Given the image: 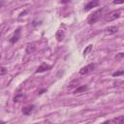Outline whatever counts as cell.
<instances>
[{
	"label": "cell",
	"mask_w": 124,
	"mask_h": 124,
	"mask_svg": "<svg viewBox=\"0 0 124 124\" xmlns=\"http://www.w3.org/2000/svg\"><path fill=\"white\" fill-rule=\"evenodd\" d=\"M95 67H96V65H95V64H93V63L88 64V65H86V66L82 67V68L79 70V74H80V75H82V76L87 75V74H89V73L93 72V71H94V69H95Z\"/></svg>",
	"instance_id": "3957f363"
},
{
	"label": "cell",
	"mask_w": 124,
	"mask_h": 124,
	"mask_svg": "<svg viewBox=\"0 0 124 124\" xmlns=\"http://www.w3.org/2000/svg\"><path fill=\"white\" fill-rule=\"evenodd\" d=\"M111 121H109V120H107V121H105V122H103L102 124H109Z\"/></svg>",
	"instance_id": "d6986e66"
},
{
	"label": "cell",
	"mask_w": 124,
	"mask_h": 124,
	"mask_svg": "<svg viewBox=\"0 0 124 124\" xmlns=\"http://www.w3.org/2000/svg\"><path fill=\"white\" fill-rule=\"evenodd\" d=\"M6 73H7V70H6V68L2 66V67L0 68V75H1V76H4Z\"/></svg>",
	"instance_id": "e0dca14e"
},
{
	"label": "cell",
	"mask_w": 124,
	"mask_h": 124,
	"mask_svg": "<svg viewBox=\"0 0 124 124\" xmlns=\"http://www.w3.org/2000/svg\"><path fill=\"white\" fill-rule=\"evenodd\" d=\"M86 89H87V86H86V85H80V86H78V87L75 89L74 93H75V94H78V93H80V92L85 91Z\"/></svg>",
	"instance_id": "4fadbf2b"
},
{
	"label": "cell",
	"mask_w": 124,
	"mask_h": 124,
	"mask_svg": "<svg viewBox=\"0 0 124 124\" xmlns=\"http://www.w3.org/2000/svg\"><path fill=\"white\" fill-rule=\"evenodd\" d=\"M120 75H124V70H122V71H117V72H114V73L112 74L113 77H118V76H120Z\"/></svg>",
	"instance_id": "2e32d148"
},
{
	"label": "cell",
	"mask_w": 124,
	"mask_h": 124,
	"mask_svg": "<svg viewBox=\"0 0 124 124\" xmlns=\"http://www.w3.org/2000/svg\"><path fill=\"white\" fill-rule=\"evenodd\" d=\"M24 98H25V96H24L23 93H16V96H15V98H14V101H15V103H16V102L17 103V102L22 101Z\"/></svg>",
	"instance_id": "7c38bea8"
},
{
	"label": "cell",
	"mask_w": 124,
	"mask_h": 124,
	"mask_svg": "<svg viewBox=\"0 0 124 124\" xmlns=\"http://www.w3.org/2000/svg\"><path fill=\"white\" fill-rule=\"evenodd\" d=\"M92 49V45H88L87 46H86V48L83 50V55L85 56V55H87L89 52H90V50Z\"/></svg>",
	"instance_id": "9a60e30c"
},
{
	"label": "cell",
	"mask_w": 124,
	"mask_h": 124,
	"mask_svg": "<svg viewBox=\"0 0 124 124\" xmlns=\"http://www.w3.org/2000/svg\"><path fill=\"white\" fill-rule=\"evenodd\" d=\"M98 5H99V1H96V0H94V1H90V2H88V3L84 6V11L87 12V11L91 10L92 8H95V7L98 6Z\"/></svg>",
	"instance_id": "8992f818"
},
{
	"label": "cell",
	"mask_w": 124,
	"mask_h": 124,
	"mask_svg": "<svg viewBox=\"0 0 124 124\" xmlns=\"http://www.w3.org/2000/svg\"><path fill=\"white\" fill-rule=\"evenodd\" d=\"M19 38H20V28H17V29L15 31L14 35L10 38L9 42H10L11 44H16V43L19 40Z\"/></svg>",
	"instance_id": "277c9868"
},
{
	"label": "cell",
	"mask_w": 124,
	"mask_h": 124,
	"mask_svg": "<svg viewBox=\"0 0 124 124\" xmlns=\"http://www.w3.org/2000/svg\"><path fill=\"white\" fill-rule=\"evenodd\" d=\"M117 31H118V27L117 26H108V27H107L105 29V32L108 33V34H110V35L117 33Z\"/></svg>",
	"instance_id": "ba28073f"
},
{
	"label": "cell",
	"mask_w": 124,
	"mask_h": 124,
	"mask_svg": "<svg viewBox=\"0 0 124 124\" xmlns=\"http://www.w3.org/2000/svg\"><path fill=\"white\" fill-rule=\"evenodd\" d=\"M123 57H124V52H120V53H117L115 55L116 59H120V58H123Z\"/></svg>",
	"instance_id": "ac0fdd59"
},
{
	"label": "cell",
	"mask_w": 124,
	"mask_h": 124,
	"mask_svg": "<svg viewBox=\"0 0 124 124\" xmlns=\"http://www.w3.org/2000/svg\"><path fill=\"white\" fill-rule=\"evenodd\" d=\"M119 16H120V11L119 10H117V11H111V12H109L107 15L104 16V19L107 22H110V21H113V20L117 19Z\"/></svg>",
	"instance_id": "7a4b0ae2"
},
{
	"label": "cell",
	"mask_w": 124,
	"mask_h": 124,
	"mask_svg": "<svg viewBox=\"0 0 124 124\" xmlns=\"http://www.w3.org/2000/svg\"><path fill=\"white\" fill-rule=\"evenodd\" d=\"M34 108H35V106L34 105H28V106H26V107H24L22 108V112L25 115H29V114L32 113V111L34 110Z\"/></svg>",
	"instance_id": "52a82bcc"
},
{
	"label": "cell",
	"mask_w": 124,
	"mask_h": 124,
	"mask_svg": "<svg viewBox=\"0 0 124 124\" xmlns=\"http://www.w3.org/2000/svg\"><path fill=\"white\" fill-rule=\"evenodd\" d=\"M78 79H76V80H74V81L70 82V83H69V85H68V87L72 89V88L77 87V86H78Z\"/></svg>",
	"instance_id": "5bb4252c"
},
{
	"label": "cell",
	"mask_w": 124,
	"mask_h": 124,
	"mask_svg": "<svg viewBox=\"0 0 124 124\" xmlns=\"http://www.w3.org/2000/svg\"><path fill=\"white\" fill-rule=\"evenodd\" d=\"M55 36H56V39H57L58 42H62L63 39H64V37H65V31L59 29V30L56 32V35H55Z\"/></svg>",
	"instance_id": "9c48e42d"
},
{
	"label": "cell",
	"mask_w": 124,
	"mask_h": 124,
	"mask_svg": "<svg viewBox=\"0 0 124 124\" xmlns=\"http://www.w3.org/2000/svg\"><path fill=\"white\" fill-rule=\"evenodd\" d=\"M35 49H36V46H35V44H33V43H31V44H27V46H26V53L27 54H30V53H32V52H34L35 51Z\"/></svg>",
	"instance_id": "8fae6325"
},
{
	"label": "cell",
	"mask_w": 124,
	"mask_h": 124,
	"mask_svg": "<svg viewBox=\"0 0 124 124\" xmlns=\"http://www.w3.org/2000/svg\"><path fill=\"white\" fill-rule=\"evenodd\" d=\"M103 11H104V9L102 8V9H99V10L95 11L94 13H92V14L89 16L88 19H87V23L90 24V25L96 23V22L101 18V16H102V14H103Z\"/></svg>",
	"instance_id": "6da1fadb"
},
{
	"label": "cell",
	"mask_w": 124,
	"mask_h": 124,
	"mask_svg": "<svg viewBox=\"0 0 124 124\" xmlns=\"http://www.w3.org/2000/svg\"><path fill=\"white\" fill-rule=\"evenodd\" d=\"M27 12H28V11H24L23 13H21V14H20V16H24V15H25V14H26Z\"/></svg>",
	"instance_id": "ffe728a7"
},
{
	"label": "cell",
	"mask_w": 124,
	"mask_h": 124,
	"mask_svg": "<svg viewBox=\"0 0 124 124\" xmlns=\"http://www.w3.org/2000/svg\"><path fill=\"white\" fill-rule=\"evenodd\" d=\"M50 69H51V66H50V65H47V64H46V63H42V64L37 68L36 73H37V74H38V73H43V72L48 71V70H50Z\"/></svg>",
	"instance_id": "5b68a950"
},
{
	"label": "cell",
	"mask_w": 124,
	"mask_h": 124,
	"mask_svg": "<svg viewBox=\"0 0 124 124\" xmlns=\"http://www.w3.org/2000/svg\"><path fill=\"white\" fill-rule=\"evenodd\" d=\"M111 123L112 124H124V115H120V116L113 118L111 120Z\"/></svg>",
	"instance_id": "30bf717a"
}]
</instances>
